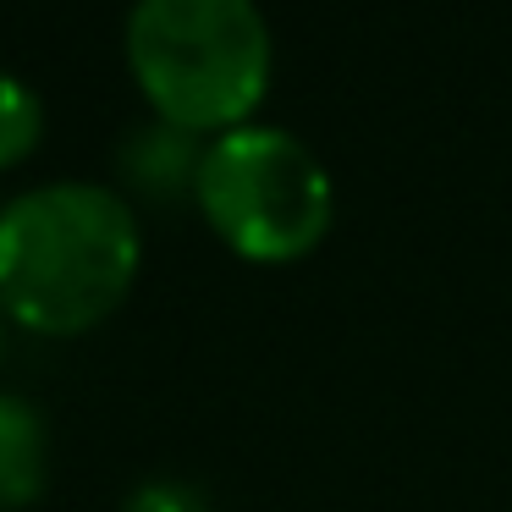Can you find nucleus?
Returning <instances> with one entry per match:
<instances>
[{"label":"nucleus","mask_w":512,"mask_h":512,"mask_svg":"<svg viewBox=\"0 0 512 512\" xmlns=\"http://www.w3.org/2000/svg\"><path fill=\"white\" fill-rule=\"evenodd\" d=\"M193 199L210 232L248 265L309 259L336 221V188L320 155L298 133L265 122L204 144Z\"/></svg>","instance_id":"obj_3"},{"label":"nucleus","mask_w":512,"mask_h":512,"mask_svg":"<svg viewBox=\"0 0 512 512\" xmlns=\"http://www.w3.org/2000/svg\"><path fill=\"white\" fill-rule=\"evenodd\" d=\"M122 512H210V501L182 479H155V485H138Z\"/></svg>","instance_id":"obj_7"},{"label":"nucleus","mask_w":512,"mask_h":512,"mask_svg":"<svg viewBox=\"0 0 512 512\" xmlns=\"http://www.w3.org/2000/svg\"><path fill=\"white\" fill-rule=\"evenodd\" d=\"M270 23L254 0H133L127 72L155 122L193 138L248 127L270 94Z\"/></svg>","instance_id":"obj_2"},{"label":"nucleus","mask_w":512,"mask_h":512,"mask_svg":"<svg viewBox=\"0 0 512 512\" xmlns=\"http://www.w3.org/2000/svg\"><path fill=\"white\" fill-rule=\"evenodd\" d=\"M199 160H204V138L182 133L171 122H149L138 133L122 138V182L144 199H171V193H193L199 182Z\"/></svg>","instance_id":"obj_5"},{"label":"nucleus","mask_w":512,"mask_h":512,"mask_svg":"<svg viewBox=\"0 0 512 512\" xmlns=\"http://www.w3.org/2000/svg\"><path fill=\"white\" fill-rule=\"evenodd\" d=\"M45 138V100L23 78L0 72V171L23 166Z\"/></svg>","instance_id":"obj_6"},{"label":"nucleus","mask_w":512,"mask_h":512,"mask_svg":"<svg viewBox=\"0 0 512 512\" xmlns=\"http://www.w3.org/2000/svg\"><path fill=\"white\" fill-rule=\"evenodd\" d=\"M144 265L138 215L100 182H45L0 204V314L83 336L127 303Z\"/></svg>","instance_id":"obj_1"},{"label":"nucleus","mask_w":512,"mask_h":512,"mask_svg":"<svg viewBox=\"0 0 512 512\" xmlns=\"http://www.w3.org/2000/svg\"><path fill=\"white\" fill-rule=\"evenodd\" d=\"M50 479V424L17 391H0V512H23Z\"/></svg>","instance_id":"obj_4"}]
</instances>
